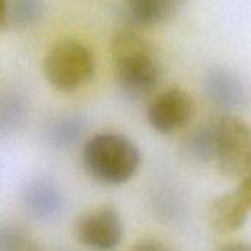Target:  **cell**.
I'll return each mask as SVG.
<instances>
[{
  "label": "cell",
  "instance_id": "4",
  "mask_svg": "<svg viewBox=\"0 0 251 251\" xmlns=\"http://www.w3.org/2000/svg\"><path fill=\"white\" fill-rule=\"evenodd\" d=\"M218 169L226 176H246L251 171V128L234 115L213 118Z\"/></svg>",
  "mask_w": 251,
  "mask_h": 251
},
{
  "label": "cell",
  "instance_id": "10",
  "mask_svg": "<svg viewBox=\"0 0 251 251\" xmlns=\"http://www.w3.org/2000/svg\"><path fill=\"white\" fill-rule=\"evenodd\" d=\"M250 209L237 191L216 199L210 207V225L216 232L229 234L241 229L249 218Z\"/></svg>",
  "mask_w": 251,
  "mask_h": 251
},
{
  "label": "cell",
  "instance_id": "15",
  "mask_svg": "<svg viewBox=\"0 0 251 251\" xmlns=\"http://www.w3.org/2000/svg\"><path fill=\"white\" fill-rule=\"evenodd\" d=\"M0 251H43V249L22 225L3 224L0 228Z\"/></svg>",
  "mask_w": 251,
  "mask_h": 251
},
{
  "label": "cell",
  "instance_id": "6",
  "mask_svg": "<svg viewBox=\"0 0 251 251\" xmlns=\"http://www.w3.org/2000/svg\"><path fill=\"white\" fill-rule=\"evenodd\" d=\"M196 112L193 97L182 88L172 87L160 93L147 110L149 125L160 134H172L187 126Z\"/></svg>",
  "mask_w": 251,
  "mask_h": 251
},
{
  "label": "cell",
  "instance_id": "9",
  "mask_svg": "<svg viewBox=\"0 0 251 251\" xmlns=\"http://www.w3.org/2000/svg\"><path fill=\"white\" fill-rule=\"evenodd\" d=\"M188 0H128L125 18L132 26L150 28L171 19Z\"/></svg>",
  "mask_w": 251,
  "mask_h": 251
},
{
  "label": "cell",
  "instance_id": "11",
  "mask_svg": "<svg viewBox=\"0 0 251 251\" xmlns=\"http://www.w3.org/2000/svg\"><path fill=\"white\" fill-rule=\"evenodd\" d=\"M87 119L82 115H62L53 119L46 129L47 141L57 150L75 147L87 132Z\"/></svg>",
  "mask_w": 251,
  "mask_h": 251
},
{
  "label": "cell",
  "instance_id": "14",
  "mask_svg": "<svg viewBox=\"0 0 251 251\" xmlns=\"http://www.w3.org/2000/svg\"><path fill=\"white\" fill-rule=\"evenodd\" d=\"M28 103L18 93H6L0 100V132L3 135L18 132L26 122Z\"/></svg>",
  "mask_w": 251,
  "mask_h": 251
},
{
  "label": "cell",
  "instance_id": "18",
  "mask_svg": "<svg viewBox=\"0 0 251 251\" xmlns=\"http://www.w3.org/2000/svg\"><path fill=\"white\" fill-rule=\"evenodd\" d=\"M216 251H251V244L247 243H232V244H226L224 247H221Z\"/></svg>",
  "mask_w": 251,
  "mask_h": 251
},
{
  "label": "cell",
  "instance_id": "8",
  "mask_svg": "<svg viewBox=\"0 0 251 251\" xmlns=\"http://www.w3.org/2000/svg\"><path fill=\"white\" fill-rule=\"evenodd\" d=\"M21 201L25 212L41 222L57 219L62 215L65 204L60 188L51 179L43 176L25 182L21 193Z\"/></svg>",
  "mask_w": 251,
  "mask_h": 251
},
{
  "label": "cell",
  "instance_id": "2",
  "mask_svg": "<svg viewBox=\"0 0 251 251\" xmlns=\"http://www.w3.org/2000/svg\"><path fill=\"white\" fill-rule=\"evenodd\" d=\"M141 163L137 144L122 134L101 132L88 138L82 149L87 175L101 185H121L134 178Z\"/></svg>",
  "mask_w": 251,
  "mask_h": 251
},
{
  "label": "cell",
  "instance_id": "16",
  "mask_svg": "<svg viewBox=\"0 0 251 251\" xmlns=\"http://www.w3.org/2000/svg\"><path fill=\"white\" fill-rule=\"evenodd\" d=\"M237 194L240 196V199L246 203V206L251 210V171L244 176L243 182L240 184Z\"/></svg>",
  "mask_w": 251,
  "mask_h": 251
},
{
  "label": "cell",
  "instance_id": "3",
  "mask_svg": "<svg viewBox=\"0 0 251 251\" xmlns=\"http://www.w3.org/2000/svg\"><path fill=\"white\" fill-rule=\"evenodd\" d=\"M43 74L54 90L74 93L93 79L96 59L87 44L79 40L66 38L56 43L46 53Z\"/></svg>",
  "mask_w": 251,
  "mask_h": 251
},
{
  "label": "cell",
  "instance_id": "12",
  "mask_svg": "<svg viewBox=\"0 0 251 251\" xmlns=\"http://www.w3.org/2000/svg\"><path fill=\"white\" fill-rule=\"evenodd\" d=\"M44 0H3L1 29H25L43 19Z\"/></svg>",
  "mask_w": 251,
  "mask_h": 251
},
{
  "label": "cell",
  "instance_id": "13",
  "mask_svg": "<svg viewBox=\"0 0 251 251\" xmlns=\"http://www.w3.org/2000/svg\"><path fill=\"white\" fill-rule=\"evenodd\" d=\"M185 154L200 163L215 162L216 157V137L213 119L196 126L184 141Z\"/></svg>",
  "mask_w": 251,
  "mask_h": 251
},
{
  "label": "cell",
  "instance_id": "1",
  "mask_svg": "<svg viewBox=\"0 0 251 251\" xmlns=\"http://www.w3.org/2000/svg\"><path fill=\"white\" fill-rule=\"evenodd\" d=\"M110 54L116 82L128 99H146L157 88L162 78L159 54L135 29H118L112 38Z\"/></svg>",
  "mask_w": 251,
  "mask_h": 251
},
{
  "label": "cell",
  "instance_id": "17",
  "mask_svg": "<svg viewBox=\"0 0 251 251\" xmlns=\"http://www.w3.org/2000/svg\"><path fill=\"white\" fill-rule=\"evenodd\" d=\"M131 251H175L172 249H169L168 246L154 241V240H146V241H140L137 243Z\"/></svg>",
  "mask_w": 251,
  "mask_h": 251
},
{
  "label": "cell",
  "instance_id": "5",
  "mask_svg": "<svg viewBox=\"0 0 251 251\" xmlns=\"http://www.w3.org/2000/svg\"><path fill=\"white\" fill-rule=\"evenodd\" d=\"M75 237L93 251H113L124 238L121 215L113 207H99L79 216L75 224Z\"/></svg>",
  "mask_w": 251,
  "mask_h": 251
},
{
  "label": "cell",
  "instance_id": "7",
  "mask_svg": "<svg viewBox=\"0 0 251 251\" xmlns=\"http://www.w3.org/2000/svg\"><path fill=\"white\" fill-rule=\"evenodd\" d=\"M204 93L207 100L225 112H237L247 106L249 91L243 79L229 69L213 68L204 76Z\"/></svg>",
  "mask_w": 251,
  "mask_h": 251
}]
</instances>
